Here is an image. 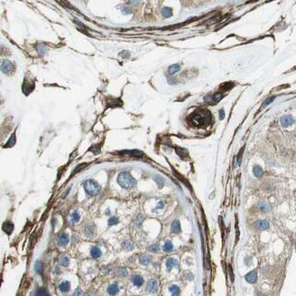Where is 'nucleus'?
<instances>
[{
	"label": "nucleus",
	"mask_w": 296,
	"mask_h": 296,
	"mask_svg": "<svg viewBox=\"0 0 296 296\" xmlns=\"http://www.w3.org/2000/svg\"><path fill=\"white\" fill-rule=\"evenodd\" d=\"M139 262L142 265H148L150 262V257L148 254H142L139 256Z\"/></svg>",
	"instance_id": "6ab92c4d"
},
{
	"label": "nucleus",
	"mask_w": 296,
	"mask_h": 296,
	"mask_svg": "<svg viewBox=\"0 0 296 296\" xmlns=\"http://www.w3.org/2000/svg\"><path fill=\"white\" fill-rule=\"evenodd\" d=\"M161 14L164 18H170L172 16V10L170 7H163L161 10Z\"/></svg>",
	"instance_id": "b1692460"
},
{
	"label": "nucleus",
	"mask_w": 296,
	"mask_h": 296,
	"mask_svg": "<svg viewBox=\"0 0 296 296\" xmlns=\"http://www.w3.org/2000/svg\"><path fill=\"white\" fill-rule=\"evenodd\" d=\"M121 247H122V249L125 250V251H131L133 249V243H132L131 241L126 240L122 243Z\"/></svg>",
	"instance_id": "a211bd4d"
},
{
	"label": "nucleus",
	"mask_w": 296,
	"mask_h": 296,
	"mask_svg": "<svg viewBox=\"0 0 296 296\" xmlns=\"http://www.w3.org/2000/svg\"><path fill=\"white\" fill-rule=\"evenodd\" d=\"M172 250H173V244H172L170 241H167L163 246V251L166 252H170Z\"/></svg>",
	"instance_id": "5701e85b"
},
{
	"label": "nucleus",
	"mask_w": 296,
	"mask_h": 296,
	"mask_svg": "<svg viewBox=\"0 0 296 296\" xmlns=\"http://www.w3.org/2000/svg\"><path fill=\"white\" fill-rule=\"evenodd\" d=\"M42 269H43V263L41 262H39V261H37L36 262V264H35V271L37 273H41Z\"/></svg>",
	"instance_id": "473e14b6"
},
{
	"label": "nucleus",
	"mask_w": 296,
	"mask_h": 296,
	"mask_svg": "<svg viewBox=\"0 0 296 296\" xmlns=\"http://www.w3.org/2000/svg\"><path fill=\"white\" fill-rule=\"evenodd\" d=\"M85 234L88 237H90L94 234V227L92 225H88L85 229Z\"/></svg>",
	"instance_id": "393cba45"
},
{
	"label": "nucleus",
	"mask_w": 296,
	"mask_h": 296,
	"mask_svg": "<svg viewBox=\"0 0 296 296\" xmlns=\"http://www.w3.org/2000/svg\"><path fill=\"white\" fill-rule=\"evenodd\" d=\"M222 99V94L220 93V92H217V93H215L214 96H213V98L212 99L215 101V102H219L220 99Z\"/></svg>",
	"instance_id": "f704fd0d"
},
{
	"label": "nucleus",
	"mask_w": 296,
	"mask_h": 296,
	"mask_svg": "<svg viewBox=\"0 0 296 296\" xmlns=\"http://www.w3.org/2000/svg\"><path fill=\"white\" fill-rule=\"evenodd\" d=\"M15 143H16V135H15V133H14L13 135H12L11 137H10L9 141L7 142L6 146H5V147H6V148H8V147H13L14 145H15Z\"/></svg>",
	"instance_id": "c85d7f7f"
},
{
	"label": "nucleus",
	"mask_w": 296,
	"mask_h": 296,
	"mask_svg": "<svg viewBox=\"0 0 296 296\" xmlns=\"http://www.w3.org/2000/svg\"><path fill=\"white\" fill-rule=\"evenodd\" d=\"M142 222H143V217L141 216V215H139L138 218L136 219L135 223H136V225L138 226V227H139V226H141Z\"/></svg>",
	"instance_id": "e433bc0d"
},
{
	"label": "nucleus",
	"mask_w": 296,
	"mask_h": 296,
	"mask_svg": "<svg viewBox=\"0 0 296 296\" xmlns=\"http://www.w3.org/2000/svg\"><path fill=\"white\" fill-rule=\"evenodd\" d=\"M159 289V283L155 279H150L147 283V291L149 293H156Z\"/></svg>",
	"instance_id": "0eeeda50"
},
{
	"label": "nucleus",
	"mask_w": 296,
	"mask_h": 296,
	"mask_svg": "<svg viewBox=\"0 0 296 296\" xmlns=\"http://www.w3.org/2000/svg\"><path fill=\"white\" fill-rule=\"evenodd\" d=\"M258 208H259L262 212H270L271 211V206L270 204L265 202V201H260L257 204Z\"/></svg>",
	"instance_id": "dca6fc26"
},
{
	"label": "nucleus",
	"mask_w": 296,
	"mask_h": 296,
	"mask_svg": "<svg viewBox=\"0 0 296 296\" xmlns=\"http://www.w3.org/2000/svg\"><path fill=\"white\" fill-rule=\"evenodd\" d=\"M69 289H70V283L68 281L62 282L60 284H59V290L61 291L62 293H68Z\"/></svg>",
	"instance_id": "f3484780"
},
{
	"label": "nucleus",
	"mask_w": 296,
	"mask_h": 296,
	"mask_svg": "<svg viewBox=\"0 0 296 296\" xmlns=\"http://www.w3.org/2000/svg\"><path fill=\"white\" fill-rule=\"evenodd\" d=\"M68 241H69V237H68V235L67 233H62L60 236H59L57 243H58L59 246L65 247V246H67V244L68 243Z\"/></svg>",
	"instance_id": "1a4fd4ad"
},
{
	"label": "nucleus",
	"mask_w": 296,
	"mask_h": 296,
	"mask_svg": "<svg viewBox=\"0 0 296 296\" xmlns=\"http://www.w3.org/2000/svg\"><path fill=\"white\" fill-rule=\"evenodd\" d=\"M13 69H14V67H13V64L10 62L9 60H3L2 63H1V70L3 73L5 74H11L13 72Z\"/></svg>",
	"instance_id": "20e7f679"
},
{
	"label": "nucleus",
	"mask_w": 296,
	"mask_h": 296,
	"mask_svg": "<svg viewBox=\"0 0 296 296\" xmlns=\"http://www.w3.org/2000/svg\"><path fill=\"white\" fill-rule=\"evenodd\" d=\"M219 116H220V120H223V118H225V112L224 110L222 109H220L219 111Z\"/></svg>",
	"instance_id": "ea45409f"
},
{
	"label": "nucleus",
	"mask_w": 296,
	"mask_h": 296,
	"mask_svg": "<svg viewBox=\"0 0 296 296\" xmlns=\"http://www.w3.org/2000/svg\"><path fill=\"white\" fill-rule=\"evenodd\" d=\"M2 229H3V230L5 231V232L9 235V234H11L12 230H13V229H14V225H13L12 222H5L3 223V227H2Z\"/></svg>",
	"instance_id": "9d476101"
},
{
	"label": "nucleus",
	"mask_w": 296,
	"mask_h": 296,
	"mask_svg": "<svg viewBox=\"0 0 296 296\" xmlns=\"http://www.w3.org/2000/svg\"><path fill=\"white\" fill-rule=\"evenodd\" d=\"M59 264H60L61 266H64V267H66L69 264V258L66 255H61L60 257H59Z\"/></svg>",
	"instance_id": "aec40b11"
},
{
	"label": "nucleus",
	"mask_w": 296,
	"mask_h": 296,
	"mask_svg": "<svg viewBox=\"0 0 296 296\" xmlns=\"http://www.w3.org/2000/svg\"><path fill=\"white\" fill-rule=\"evenodd\" d=\"M131 155L133 156H137V157H139V156H142L143 153L141 151H139V150H132L131 151Z\"/></svg>",
	"instance_id": "58836bf2"
},
{
	"label": "nucleus",
	"mask_w": 296,
	"mask_h": 296,
	"mask_svg": "<svg viewBox=\"0 0 296 296\" xmlns=\"http://www.w3.org/2000/svg\"><path fill=\"white\" fill-rule=\"evenodd\" d=\"M155 179H156L155 180L157 181L158 183H159V181H160L161 183L163 184V180H162V178H161V177H159V176H156V177H155Z\"/></svg>",
	"instance_id": "79ce46f5"
},
{
	"label": "nucleus",
	"mask_w": 296,
	"mask_h": 296,
	"mask_svg": "<svg viewBox=\"0 0 296 296\" xmlns=\"http://www.w3.org/2000/svg\"><path fill=\"white\" fill-rule=\"evenodd\" d=\"M253 174H254V176L257 177V178L262 177V174H263V170L262 169V167L256 165V166L254 167V168H253Z\"/></svg>",
	"instance_id": "4be33fe9"
},
{
	"label": "nucleus",
	"mask_w": 296,
	"mask_h": 296,
	"mask_svg": "<svg viewBox=\"0 0 296 296\" xmlns=\"http://www.w3.org/2000/svg\"><path fill=\"white\" fill-rule=\"evenodd\" d=\"M36 50H37V52H39V55H44L46 50H47V47L44 44H39V45L36 46Z\"/></svg>",
	"instance_id": "cd10ccee"
},
{
	"label": "nucleus",
	"mask_w": 296,
	"mask_h": 296,
	"mask_svg": "<svg viewBox=\"0 0 296 296\" xmlns=\"http://www.w3.org/2000/svg\"><path fill=\"white\" fill-rule=\"evenodd\" d=\"M73 296H83V292L80 288H77L75 290V292L73 293Z\"/></svg>",
	"instance_id": "4c0bfd02"
},
{
	"label": "nucleus",
	"mask_w": 296,
	"mask_h": 296,
	"mask_svg": "<svg viewBox=\"0 0 296 296\" xmlns=\"http://www.w3.org/2000/svg\"><path fill=\"white\" fill-rule=\"evenodd\" d=\"M257 279H258V276H257V272L255 271L250 272L245 275V280L250 283H255L257 282Z\"/></svg>",
	"instance_id": "6e6552de"
},
{
	"label": "nucleus",
	"mask_w": 296,
	"mask_h": 296,
	"mask_svg": "<svg viewBox=\"0 0 296 296\" xmlns=\"http://www.w3.org/2000/svg\"><path fill=\"white\" fill-rule=\"evenodd\" d=\"M191 123L195 127H207L212 121V115L207 109H197L190 117Z\"/></svg>",
	"instance_id": "f257e3e1"
},
{
	"label": "nucleus",
	"mask_w": 296,
	"mask_h": 296,
	"mask_svg": "<svg viewBox=\"0 0 296 296\" xmlns=\"http://www.w3.org/2000/svg\"><path fill=\"white\" fill-rule=\"evenodd\" d=\"M170 231L171 233H179L180 232V223L178 220H175L171 224V228H170Z\"/></svg>",
	"instance_id": "f8f14e48"
},
{
	"label": "nucleus",
	"mask_w": 296,
	"mask_h": 296,
	"mask_svg": "<svg viewBox=\"0 0 296 296\" xmlns=\"http://www.w3.org/2000/svg\"><path fill=\"white\" fill-rule=\"evenodd\" d=\"M117 275L120 277H126L128 275V271L125 268H118L117 271Z\"/></svg>",
	"instance_id": "a878e982"
},
{
	"label": "nucleus",
	"mask_w": 296,
	"mask_h": 296,
	"mask_svg": "<svg viewBox=\"0 0 296 296\" xmlns=\"http://www.w3.org/2000/svg\"><path fill=\"white\" fill-rule=\"evenodd\" d=\"M101 254H102V252H101V251L99 247L93 246L92 248L90 249V255L92 258H94V259H98V258H99L101 256Z\"/></svg>",
	"instance_id": "9b49d317"
},
{
	"label": "nucleus",
	"mask_w": 296,
	"mask_h": 296,
	"mask_svg": "<svg viewBox=\"0 0 296 296\" xmlns=\"http://www.w3.org/2000/svg\"><path fill=\"white\" fill-rule=\"evenodd\" d=\"M179 70H180V66L178 65V64H174V65H171V66L169 68V72H170V74H175V73H177Z\"/></svg>",
	"instance_id": "7c9ffc66"
},
{
	"label": "nucleus",
	"mask_w": 296,
	"mask_h": 296,
	"mask_svg": "<svg viewBox=\"0 0 296 296\" xmlns=\"http://www.w3.org/2000/svg\"><path fill=\"white\" fill-rule=\"evenodd\" d=\"M149 251H152V252H158L159 251V245L157 244H153V245H150L149 247Z\"/></svg>",
	"instance_id": "c9c22d12"
},
{
	"label": "nucleus",
	"mask_w": 296,
	"mask_h": 296,
	"mask_svg": "<svg viewBox=\"0 0 296 296\" xmlns=\"http://www.w3.org/2000/svg\"><path fill=\"white\" fill-rule=\"evenodd\" d=\"M71 220H72L73 222H79L80 215H79V213L77 211H75V212H73L71 213Z\"/></svg>",
	"instance_id": "c756f323"
},
{
	"label": "nucleus",
	"mask_w": 296,
	"mask_h": 296,
	"mask_svg": "<svg viewBox=\"0 0 296 296\" xmlns=\"http://www.w3.org/2000/svg\"><path fill=\"white\" fill-rule=\"evenodd\" d=\"M294 120L292 115H284L281 118V124L283 128H288L293 125Z\"/></svg>",
	"instance_id": "423d86ee"
},
{
	"label": "nucleus",
	"mask_w": 296,
	"mask_h": 296,
	"mask_svg": "<svg viewBox=\"0 0 296 296\" xmlns=\"http://www.w3.org/2000/svg\"><path fill=\"white\" fill-rule=\"evenodd\" d=\"M132 282H133L134 285H135V286L141 287V285L144 283V280H143V278L141 275H134L132 277Z\"/></svg>",
	"instance_id": "4468645a"
},
{
	"label": "nucleus",
	"mask_w": 296,
	"mask_h": 296,
	"mask_svg": "<svg viewBox=\"0 0 296 296\" xmlns=\"http://www.w3.org/2000/svg\"><path fill=\"white\" fill-rule=\"evenodd\" d=\"M164 207V203L162 201H159L158 204H157V206H156V209H162Z\"/></svg>",
	"instance_id": "a19ab883"
},
{
	"label": "nucleus",
	"mask_w": 296,
	"mask_h": 296,
	"mask_svg": "<svg viewBox=\"0 0 296 296\" xmlns=\"http://www.w3.org/2000/svg\"><path fill=\"white\" fill-rule=\"evenodd\" d=\"M35 296H49V294H48V293L47 292V290L44 289V288H40L36 292V294Z\"/></svg>",
	"instance_id": "bb28decb"
},
{
	"label": "nucleus",
	"mask_w": 296,
	"mask_h": 296,
	"mask_svg": "<svg viewBox=\"0 0 296 296\" xmlns=\"http://www.w3.org/2000/svg\"><path fill=\"white\" fill-rule=\"evenodd\" d=\"M256 296H266L265 294H263V293H256Z\"/></svg>",
	"instance_id": "37998d69"
},
{
	"label": "nucleus",
	"mask_w": 296,
	"mask_h": 296,
	"mask_svg": "<svg viewBox=\"0 0 296 296\" xmlns=\"http://www.w3.org/2000/svg\"><path fill=\"white\" fill-rule=\"evenodd\" d=\"M254 227L259 230H265L270 228V223L265 220H258L254 222Z\"/></svg>",
	"instance_id": "39448f33"
},
{
	"label": "nucleus",
	"mask_w": 296,
	"mask_h": 296,
	"mask_svg": "<svg viewBox=\"0 0 296 296\" xmlns=\"http://www.w3.org/2000/svg\"><path fill=\"white\" fill-rule=\"evenodd\" d=\"M169 291L171 293V296H178L180 293V290L177 285H171V286H170Z\"/></svg>",
	"instance_id": "412c9836"
},
{
	"label": "nucleus",
	"mask_w": 296,
	"mask_h": 296,
	"mask_svg": "<svg viewBox=\"0 0 296 296\" xmlns=\"http://www.w3.org/2000/svg\"><path fill=\"white\" fill-rule=\"evenodd\" d=\"M178 266V262L174 259V258H169L166 262V267L168 269V271H170L172 268Z\"/></svg>",
	"instance_id": "2eb2a0df"
},
{
	"label": "nucleus",
	"mask_w": 296,
	"mask_h": 296,
	"mask_svg": "<svg viewBox=\"0 0 296 296\" xmlns=\"http://www.w3.org/2000/svg\"><path fill=\"white\" fill-rule=\"evenodd\" d=\"M84 190L89 195L96 196L100 191V186L93 180H87L84 182Z\"/></svg>",
	"instance_id": "7ed1b4c3"
},
{
	"label": "nucleus",
	"mask_w": 296,
	"mask_h": 296,
	"mask_svg": "<svg viewBox=\"0 0 296 296\" xmlns=\"http://www.w3.org/2000/svg\"><path fill=\"white\" fill-rule=\"evenodd\" d=\"M276 97L275 96H272V97H270V98H268L267 99H265V101L263 102V104H262V107H267L268 105H270L272 102L274 101V99H275Z\"/></svg>",
	"instance_id": "72a5a7b5"
},
{
	"label": "nucleus",
	"mask_w": 296,
	"mask_h": 296,
	"mask_svg": "<svg viewBox=\"0 0 296 296\" xmlns=\"http://www.w3.org/2000/svg\"><path fill=\"white\" fill-rule=\"evenodd\" d=\"M118 183L120 184L123 189L128 190L132 188L136 183L135 179L127 171L120 172L118 176Z\"/></svg>",
	"instance_id": "f03ea898"
},
{
	"label": "nucleus",
	"mask_w": 296,
	"mask_h": 296,
	"mask_svg": "<svg viewBox=\"0 0 296 296\" xmlns=\"http://www.w3.org/2000/svg\"><path fill=\"white\" fill-rule=\"evenodd\" d=\"M118 222H120V220H118V218H117V217H111L109 219V220H107V224H109V227L110 226H113V225H117Z\"/></svg>",
	"instance_id": "2f4dec72"
},
{
	"label": "nucleus",
	"mask_w": 296,
	"mask_h": 296,
	"mask_svg": "<svg viewBox=\"0 0 296 296\" xmlns=\"http://www.w3.org/2000/svg\"><path fill=\"white\" fill-rule=\"evenodd\" d=\"M118 291H120V289H118V286L117 283L110 284L109 286L107 287V293H109V294L111 296L116 295L118 293Z\"/></svg>",
	"instance_id": "ddd939ff"
}]
</instances>
